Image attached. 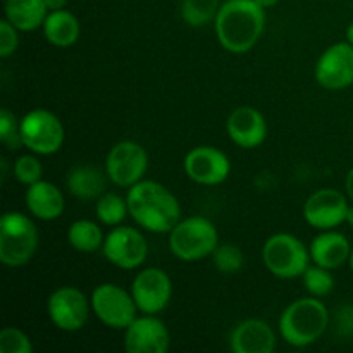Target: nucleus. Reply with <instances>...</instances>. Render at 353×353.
I'll list each match as a JSON object with an SVG mask.
<instances>
[{"instance_id": "1", "label": "nucleus", "mask_w": 353, "mask_h": 353, "mask_svg": "<svg viewBox=\"0 0 353 353\" xmlns=\"http://www.w3.org/2000/svg\"><path fill=\"white\" fill-rule=\"evenodd\" d=\"M130 217L141 228L154 234H164L181 221V205L174 193L162 183L141 179L128 188Z\"/></svg>"}, {"instance_id": "2", "label": "nucleus", "mask_w": 353, "mask_h": 353, "mask_svg": "<svg viewBox=\"0 0 353 353\" xmlns=\"http://www.w3.org/2000/svg\"><path fill=\"white\" fill-rule=\"evenodd\" d=\"M265 9L255 0H226L214 19L217 41L231 54H247L261 40Z\"/></svg>"}, {"instance_id": "3", "label": "nucleus", "mask_w": 353, "mask_h": 353, "mask_svg": "<svg viewBox=\"0 0 353 353\" xmlns=\"http://www.w3.org/2000/svg\"><path fill=\"white\" fill-rule=\"evenodd\" d=\"M330 326V310L317 296L290 303L279 317V334L288 345L305 348L323 338Z\"/></svg>"}, {"instance_id": "4", "label": "nucleus", "mask_w": 353, "mask_h": 353, "mask_svg": "<svg viewBox=\"0 0 353 353\" xmlns=\"http://www.w3.org/2000/svg\"><path fill=\"white\" fill-rule=\"evenodd\" d=\"M219 245L216 224L203 216L181 219L169 231V250L183 262H199L210 257Z\"/></svg>"}, {"instance_id": "5", "label": "nucleus", "mask_w": 353, "mask_h": 353, "mask_svg": "<svg viewBox=\"0 0 353 353\" xmlns=\"http://www.w3.org/2000/svg\"><path fill=\"white\" fill-rule=\"evenodd\" d=\"M37 226L23 212H6L0 219V262L7 268H23L38 250Z\"/></svg>"}, {"instance_id": "6", "label": "nucleus", "mask_w": 353, "mask_h": 353, "mask_svg": "<svg viewBox=\"0 0 353 353\" xmlns=\"http://www.w3.org/2000/svg\"><path fill=\"white\" fill-rule=\"evenodd\" d=\"M262 261L265 269L279 279L302 278L312 262L309 248L302 240L290 233H276L269 236L262 247Z\"/></svg>"}, {"instance_id": "7", "label": "nucleus", "mask_w": 353, "mask_h": 353, "mask_svg": "<svg viewBox=\"0 0 353 353\" xmlns=\"http://www.w3.org/2000/svg\"><path fill=\"white\" fill-rule=\"evenodd\" d=\"M92 312L103 326L124 331L138 317V307L131 292L114 283H102L90 295Z\"/></svg>"}, {"instance_id": "8", "label": "nucleus", "mask_w": 353, "mask_h": 353, "mask_svg": "<svg viewBox=\"0 0 353 353\" xmlns=\"http://www.w3.org/2000/svg\"><path fill=\"white\" fill-rule=\"evenodd\" d=\"M24 147L37 155H52L64 145L65 131L61 119L47 109H33L21 117Z\"/></svg>"}, {"instance_id": "9", "label": "nucleus", "mask_w": 353, "mask_h": 353, "mask_svg": "<svg viewBox=\"0 0 353 353\" xmlns=\"http://www.w3.org/2000/svg\"><path fill=\"white\" fill-rule=\"evenodd\" d=\"M103 169L112 185L131 188L147 174L148 154L138 141H117L107 154Z\"/></svg>"}, {"instance_id": "10", "label": "nucleus", "mask_w": 353, "mask_h": 353, "mask_svg": "<svg viewBox=\"0 0 353 353\" xmlns=\"http://www.w3.org/2000/svg\"><path fill=\"white\" fill-rule=\"evenodd\" d=\"M92 303L76 286H61L54 290L47 300V314L50 323L64 333H76L88 323Z\"/></svg>"}, {"instance_id": "11", "label": "nucleus", "mask_w": 353, "mask_h": 353, "mask_svg": "<svg viewBox=\"0 0 353 353\" xmlns=\"http://www.w3.org/2000/svg\"><path fill=\"white\" fill-rule=\"evenodd\" d=\"M102 254L107 262L124 271L141 268L148 257V243L143 234L131 226H116L105 234Z\"/></svg>"}, {"instance_id": "12", "label": "nucleus", "mask_w": 353, "mask_h": 353, "mask_svg": "<svg viewBox=\"0 0 353 353\" xmlns=\"http://www.w3.org/2000/svg\"><path fill=\"white\" fill-rule=\"evenodd\" d=\"M131 295L140 314L159 316L172 299V281L161 268H145L131 283Z\"/></svg>"}, {"instance_id": "13", "label": "nucleus", "mask_w": 353, "mask_h": 353, "mask_svg": "<svg viewBox=\"0 0 353 353\" xmlns=\"http://www.w3.org/2000/svg\"><path fill=\"white\" fill-rule=\"evenodd\" d=\"M348 196L334 188H321L314 192L303 203V219L316 230H334L347 223Z\"/></svg>"}, {"instance_id": "14", "label": "nucleus", "mask_w": 353, "mask_h": 353, "mask_svg": "<svg viewBox=\"0 0 353 353\" xmlns=\"http://www.w3.org/2000/svg\"><path fill=\"white\" fill-rule=\"evenodd\" d=\"M314 76L323 88L331 92L353 85V45L350 41H338L327 47L317 59Z\"/></svg>"}, {"instance_id": "15", "label": "nucleus", "mask_w": 353, "mask_h": 353, "mask_svg": "<svg viewBox=\"0 0 353 353\" xmlns=\"http://www.w3.org/2000/svg\"><path fill=\"white\" fill-rule=\"evenodd\" d=\"M186 176L196 185L216 186L228 179L231 172L230 157L223 150L200 145L190 150L183 161Z\"/></svg>"}, {"instance_id": "16", "label": "nucleus", "mask_w": 353, "mask_h": 353, "mask_svg": "<svg viewBox=\"0 0 353 353\" xmlns=\"http://www.w3.org/2000/svg\"><path fill=\"white\" fill-rule=\"evenodd\" d=\"M169 345L168 326L152 314H141L124 330V350L128 353H165Z\"/></svg>"}, {"instance_id": "17", "label": "nucleus", "mask_w": 353, "mask_h": 353, "mask_svg": "<svg viewBox=\"0 0 353 353\" xmlns=\"http://www.w3.org/2000/svg\"><path fill=\"white\" fill-rule=\"evenodd\" d=\"M226 131L234 145L252 150L261 147L268 138V123L261 110L250 105H240L228 116Z\"/></svg>"}, {"instance_id": "18", "label": "nucleus", "mask_w": 353, "mask_h": 353, "mask_svg": "<svg viewBox=\"0 0 353 353\" xmlns=\"http://www.w3.org/2000/svg\"><path fill=\"white\" fill-rule=\"evenodd\" d=\"M276 333L262 319H245L231 330L230 350L234 353H272Z\"/></svg>"}, {"instance_id": "19", "label": "nucleus", "mask_w": 353, "mask_h": 353, "mask_svg": "<svg viewBox=\"0 0 353 353\" xmlns=\"http://www.w3.org/2000/svg\"><path fill=\"white\" fill-rule=\"evenodd\" d=\"M24 203H26L28 212L34 219L45 221V223L59 219L65 209V200L61 190L54 183L45 181V179L28 186L24 193Z\"/></svg>"}, {"instance_id": "20", "label": "nucleus", "mask_w": 353, "mask_h": 353, "mask_svg": "<svg viewBox=\"0 0 353 353\" xmlns=\"http://www.w3.org/2000/svg\"><path fill=\"white\" fill-rule=\"evenodd\" d=\"M310 261L316 265L330 271L340 269L350 259L352 245L348 238L340 231L324 230L317 234L309 247Z\"/></svg>"}, {"instance_id": "21", "label": "nucleus", "mask_w": 353, "mask_h": 353, "mask_svg": "<svg viewBox=\"0 0 353 353\" xmlns=\"http://www.w3.org/2000/svg\"><path fill=\"white\" fill-rule=\"evenodd\" d=\"M105 169L92 164H81L72 168L65 178V188L78 200H97L105 193Z\"/></svg>"}, {"instance_id": "22", "label": "nucleus", "mask_w": 353, "mask_h": 353, "mask_svg": "<svg viewBox=\"0 0 353 353\" xmlns=\"http://www.w3.org/2000/svg\"><path fill=\"white\" fill-rule=\"evenodd\" d=\"M6 19L19 31H34L48 16L45 0H3Z\"/></svg>"}, {"instance_id": "23", "label": "nucleus", "mask_w": 353, "mask_h": 353, "mask_svg": "<svg viewBox=\"0 0 353 353\" xmlns=\"http://www.w3.org/2000/svg\"><path fill=\"white\" fill-rule=\"evenodd\" d=\"M43 34L47 38L48 43L54 47L65 48L71 47L78 41L79 33H81V26H79L78 17L69 10H52L48 12L47 19L43 23Z\"/></svg>"}, {"instance_id": "24", "label": "nucleus", "mask_w": 353, "mask_h": 353, "mask_svg": "<svg viewBox=\"0 0 353 353\" xmlns=\"http://www.w3.org/2000/svg\"><path fill=\"white\" fill-rule=\"evenodd\" d=\"M102 228L90 219H78L69 226L68 230V243L81 254H93L97 250H102L103 247Z\"/></svg>"}, {"instance_id": "25", "label": "nucleus", "mask_w": 353, "mask_h": 353, "mask_svg": "<svg viewBox=\"0 0 353 353\" xmlns=\"http://www.w3.org/2000/svg\"><path fill=\"white\" fill-rule=\"evenodd\" d=\"M97 219L103 224V226L116 228L124 223L128 216H130V209H128V200L123 199L117 193L105 192L102 196L97 199L95 205Z\"/></svg>"}, {"instance_id": "26", "label": "nucleus", "mask_w": 353, "mask_h": 353, "mask_svg": "<svg viewBox=\"0 0 353 353\" xmlns=\"http://www.w3.org/2000/svg\"><path fill=\"white\" fill-rule=\"evenodd\" d=\"M221 9V0H183L181 17L188 26L202 28L214 23Z\"/></svg>"}, {"instance_id": "27", "label": "nucleus", "mask_w": 353, "mask_h": 353, "mask_svg": "<svg viewBox=\"0 0 353 353\" xmlns=\"http://www.w3.org/2000/svg\"><path fill=\"white\" fill-rule=\"evenodd\" d=\"M214 268L223 274H236L243 269L245 255L238 245L219 243L210 255Z\"/></svg>"}, {"instance_id": "28", "label": "nucleus", "mask_w": 353, "mask_h": 353, "mask_svg": "<svg viewBox=\"0 0 353 353\" xmlns=\"http://www.w3.org/2000/svg\"><path fill=\"white\" fill-rule=\"evenodd\" d=\"M302 281L309 295L317 296V299H324L334 288V278L330 269L316 264L307 268V271L302 274Z\"/></svg>"}, {"instance_id": "29", "label": "nucleus", "mask_w": 353, "mask_h": 353, "mask_svg": "<svg viewBox=\"0 0 353 353\" xmlns=\"http://www.w3.org/2000/svg\"><path fill=\"white\" fill-rule=\"evenodd\" d=\"M14 178L24 186H30L33 183L40 181L41 176H43V165H41L40 159L37 157V154H26L21 155L16 159L12 165Z\"/></svg>"}, {"instance_id": "30", "label": "nucleus", "mask_w": 353, "mask_h": 353, "mask_svg": "<svg viewBox=\"0 0 353 353\" xmlns=\"http://www.w3.org/2000/svg\"><path fill=\"white\" fill-rule=\"evenodd\" d=\"M31 338L23 330L7 326L0 331V353H33Z\"/></svg>"}, {"instance_id": "31", "label": "nucleus", "mask_w": 353, "mask_h": 353, "mask_svg": "<svg viewBox=\"0 0 353 353\" xmlns=\"http://www.w3.org/2000/svg\"><path fill=\"white\" fill-rule=\"evenodd\" d=\"M21 121L10 112L9 109L0 110V141L9 150H19L24 147L23 137H21Z\"/></svg>"}, {"instance_id": "32", "label": "nucleus", "mask_w": 353, "mask_h": 353, "mask_svg": "<svg viewBox=\"0 0 353 353\" xmlns=\"http://www.w3.org/2000/svg\"><path fill=\"white\" fill-rule=\"evenodd\" d=\"M17 47H19V30L3 17L0 21V57H10L17 50Z\"/></svg>"}, {"instance_id": "33", "label": "nucleus", "mask_w": 353, "mask_h": 353, "mask_svg": "<svg viewBox=\"0 0 353 353\" xmlns=\"http://www.w3.org/2000/svg\"><path fill=\"white\" fill-rule=\"evenodd\" d=\"M336 330L341 334H353V307L343 305L336 314Z\"/></svg>"}, {"instance_id": "34", "label": "nucleus", "mask_w": 353, "mask_h": 353, "mask_svg": "<svg viewBox=\"0 0 353 353\" xmlns=\"http://www.w3.org/2000/svg\"><path fill=\"white\" fill-rule=\"evenodd\" d=\"M345 193L350 199V202H353V168L348 171L347 178H345Z\"/></svg>"}, {"instance_id": "35", "label": "nucleus", "mask_w": 353, "mask_h": 353, "mask_svg": "<svg viewBox=\"0 0 353 353\" xmlns=\"http://www.w3.org/2000/svg\"><path fill=\"white\" fill-rule=\"evenodd\" d=\"M45 3H47L48 12H52V10L65 9V6H68V0H45Z\"/></svg>"}, {"instance_id": "36", "label": "nucleus", "mask_w": 353, "mask_h": 353, "mask_svg": "<svg viewBox=\"0 0 353 353\" xmlns=\"http://www.w3.org/2000/svg\"><path fill=\"white\" fill-rule=\"evenodd\" d=\"M255 2L261 7H264V9H271V7H274L279 0H255Z\"/></svg>"}, {"instance_id": "37", "label": "nucleus", "mask_w": 353, "mask_h": 353, "mask_svg": "<svg viewBox=\"0 0 353 353\" xmlns=\"http://www.w3.org/2000/svg\"><path fill=\"white\" fill-rule=\"evenodd\" d=\"M347 224H348V226H352V228H353V202H352V205L348 207V212H347Z\"/></svg>"}, {"instance_id": "38", "label": "nucleus", "mask_w": 353, "mask_h": 353, "mask_svg": "<svg viewBox=\"0 0 353 353\" xmlns=\"http://www.w3.org/2000/svg\"><path fill=\"white\" fill-rule=\"evenodd\" d=\"M347 41H350V43L353 45V21L348 24V28H347Z\"/></svg>"}, {"instance_id": "39", "label": "nucleus", "mask_w": 353, "mask_h": 353, "mask_svg": "<svg viewBox=\"0 0 353 353\" xmlns=\"http://www.w3.org/2000/svg\"><path fill=\"white\" fill-rule=\"evenodd\" d=\"M348 265H350V271L353 272V247H352V254H350V259H348Z\"/></svg>"}]
</instances>
